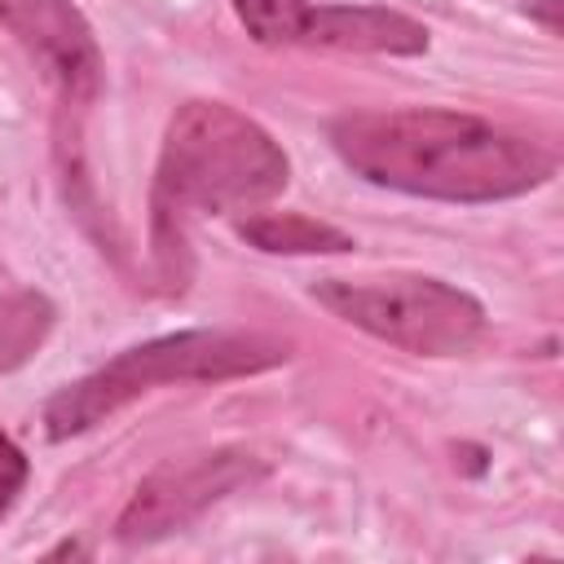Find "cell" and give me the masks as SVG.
Masks as SVG:
<instances>
[{"mask_svg": "<svg viewBox=\"0 0 564 564\" xmlns=\"http://www.w3.org/2000/svg\"><path fill=\"white\" fill-rule=\"evenodd\" d=\"M260 476H264V463L247 449H203V454L167 458L132 489L128 507L115 520V538L123 546L163 542L185 524H194L220 498L256 485Z\"/></svg>", "mask_w": 564, "mask_h": 564, "instance_id": "5", "label": "cell"}, {"mask_svg": "<svg viewBox=\"0 0 564 564\" xmlns=\"http://www.w3.org/2000/svg\"><path fill=\"white\" fill-rule=\"evenodd\" d=\"M229 4L256 44L278 48V44H300V26L313 0H229Z\"/></svg>", "mask_w": 564, "mask_h": 564, "instance_id": "10", "label": "cell"}, {"mask_svg": "<svg viewBox=\"0 0 564 564\" xmlns=\"http://www.w3.org/2000/svg\"><path fill=\"white\" fill-rule=\"evenodd\" d=\"M291 181V159L264 123L229 101H185L172 110L154 167V260L181 286L185 229L194 216L251 212L278 198Z\"/></svg>", "mask_w": 564, "mask_h": 564, "instance_id": "2", "label": "cell"}, {"mask_svg": "<svg viewBox=\"0 0 564 564\" xmlns=\"http://www.w3.org/2000/svg\"><path fill=\"white\" fill-rule=\"evenodd\" d=\"M291 357V339L269 330H176L115 352L93 375L66 383L44 405L48 441H70L167 383H225L273 370Z\"/></svg>", "mask_w": 564, "mask_h": 564, "instance_id": "3", "label": "cell"}, {"mask_svg": "<svg viewBox=\"0 0 564 564\" xmlns=\"http://www.w3.org/2000/svg\"><path fill=\"white\" fill-rule=\"evenodd\" d=\"M330 145L352 176L441 203H502L555 176L542 141L445 106L348 110L330 119Z\"/></svg>", "mask_w": 564, "mask_h": 564, "instance_id": "1", "label": "cell"}, {"mask_svg": "<svg viewBox=\"0 0 564 564\" xmlns=\"http://www.w3.org/2000/svg\"><path fill=\"white\" fill-rule=\"evenodd\" d=\"M560 4H564V0H529L524 13H529L533 22H542L546 35H560Z\"/></svg>", "mask_w": 564, "mask_h": 564, "instance_id": "12", "label": "cell"}, {"mask_svg": "<svg viewBox=\"0 0 564 564\" xmlns=\"http://www.w3.org/2000/svg\"><path fill=\"white\" fill-rule=\"evenodd\" d=\"M313 300L339 322L414 357H458L485 330V304L432 273L388 278H322Z\"/></svg>", "mask_w": 564, "mask_h": 564, "instance_id": "4", "label": "cell"}, {"mask_svg": "<svg viewBox=\"0 0 564 564\" xmlns=\"http://www.w3.org/2000/svg\"><path fill=\"white\" fill-rule=\"evenodd\" d=\"M300 44L339 48V53H388L419 57L427 53V26L401 9L383 4H308Z\"/></svg>", "mask_w": 564, "mask_h": 564, "instance_id": "7", "label": "cell"}, {"mask_svg": "<svg viewBox=\"0 0 564 564\" xmlns=\"http://www.w3.org/2000/svg\"><path fill=\"white\" fill-rule=\"evenodd\" d=\"M53 322L57 304L44 291H0V379L44 348Z\"/></svg>", "mask_w": 564, "mask_h": 564, "instance_id": "9", "label": "cell"}, {"mask_svg": "<svg viewBox=\"0 0 564 564\" xmlns=\"http://www.w3.org/2000/svg\"><path fill=\"white\" fill-rule=\"evenodd\" d=\"M0 26L31 53L57 97L84 110L101 93V48L88 18L70 0H0Z\"/></svg>", "mask_w": 564, "mask_h": 564, "instance_id": "6", "label": "cell"}, {"mask_svg": "<svg viewBox=\"0 0 564 564\" xmlns=\"http://www.w3.org/2000/svg\"><path fill=\"white\" fill-rule=\"evenodd\" d=\"M238 238L269 256H344L352 251V234L330 220H313L304 212H256L238 220Z\"/></svg>", "mask_w": 564, "mask_h": 564, "instance_id": "8", "label": "cell"}, {"mask_svg": "<svg viewBox=\"0 0 564 564\" xmlns=\"http://www.w3.org/2000/svg\"><path fill=\"white\" fill-rule=\"evenodd\" d=\"M26 476H31L26 454L18 449V441H13V436H4V432H0V520L13 511V502H18L22 485H26Z\"/></svg>", "mask_w": 564, "mask_h": 564, "instance_id": "11", "label": "cell"}]
</instances>
